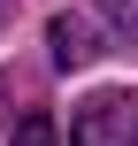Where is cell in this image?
Masks as SVG:
<instances>
[{
	"mask_svg": "<svg viewBox=\"0 0 138 146\" xmlns=\"http://www.w3.org/2000/svg\"><path fill=\"white\" fill-rule=\"evenodd\" d=\"M69 146H138V92H92L69 115Z\"/></svg>",
	"mask_w": 138,
	"mask_h": 146,
	"instance_id": "6da1fadb",
	"label": "cell"
},
{
	"mask_svg": "<svg viewBox=\"0 0 138 146\" xmlns=\"http://www.w3.org/2000/svg\"><path fill=\"white\" fill-rule=\"evenodd\" d=\"M46 46H54V62H61V69H85V62L100 54V38H92V23H85V15H54Z\"/></svg>",
	"mask_w": 138,
	"mask_h": 146,
	"instance_id": "7a4b0ae2",
	"label": "cell"
},
{
	"mask_svg": "<svg viewBox=\"0 0 138 146\" xmlns=\"http://www.w3.org/2000/svg\"><path fill=\"white\" fill-rule=\"evenodd\" d=\"M8 146H61V131H54V115H23Z\"/></svg>",
	"mask_w": 138,
	"mask_h": 146,
	"instance_id": "3957f363",
	"label": "cell"
},
{
	"mask_svg": "<svg viewBox=\"0 0 138 146\" xmlns=\"http://www.w3.org/2000/svg\"><path fill=\"white\" fill-rule=\"evenodd\" d=\"M100 15H108L123 38H138V0H100Z\"/></svg>",
	"mask_w": 138,
	"mask_h": 146,
	"instance_id": "277c9868",
	"label": "cell"
},
{
	"mask_svg": "<svg viewBox=\"0 0 138 146\" xmlns=\"http://www.w3.org/2000/svg\"><path fill=\"white\" fill-rule=\"evenodd\" d=\"M0 23H8V0H0Z\"/></svg>",
	"mask_w": 138,
	"mask_h": 146,
	"instance_id": "5b68a950",
	"label": "cell"
}]
</instances>
